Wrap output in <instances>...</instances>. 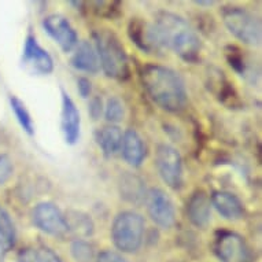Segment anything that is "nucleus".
I'll list each match as a JSON object with an SVG mask.
<instances>
[{"label": "nucleus", "instance_id": "nucleus-1", "mask_svg": "<svg viewBox=\"0 0 262 262\" xmlns=\"http://www.w3.org/2000/svg\"><path fill=\"white\" fill-rule=\"evenodd\" d=\"M142 84L157 106L168 113L184 110L188 100L184 80L177 72L162 64L148 63L143 68Z\"/></svg>", "mask_w": 262, "mask_h": 262}, {"label": "nucleus", "instance_id": "nucleus-2", "mask_svg": "<svg viewBox=\"0 0 262 262\" xmlns=\"http://www.w3.org/2000/svg\"><path fill=\"white\" fill-rule=\"evenodd\" d=\"M159 47L170 50L185 62H196L201 40L184 18L169 11H159L151 24Z\"/></svg>", "mask_w": 262, "mask_h": 262}, {"label": "nucleus", "instance_id": "nucleus-3", "mask_svg": "<svg viewBox=\"0 0 262 262\" xmlns=\"http://www.w3.org/2000/svg\"><path fill=\"white\" fill-rule=\"evenodd\" d=\"M96 54L99 56L100 68L108 78L125 81L130 76L128 54L124 46L112 30L102 29L94 32Z\"/></svg>", "mask_w": 262, "mask_h": 262}, {"label": "nucleus", "instance_id": "nucleus-4", "mask_svg": "<svg viewBox=\"0 0 262 262\" xmlns=\"http://www.w3.org/2000/svg\"><path fill=\"white\" fill-rule=\"evenodd\" d=\"M144 219L136 211H121L112 225V239L122 253H136L144 239Z\"/></svg>", "mask_w": 262, "mask_h": 262}, {"label": "nucleus", "instance_id": "nucleus-5", "mask_svg": "<svg viewBox=\"0 0 262 262\" xmlns=\"http://www.w3.org/2000/svg\"><path fill=\"white\" fill-rule=\"evenodd\" d=\"M221 17L227 29L242 43L253 47L261 44V21L254 14L242 7L228 6L221 10Z\"/></svg>", "mask_w": 262, "mask_h": 262}, {"label": "nucleus", "instance_id": "nucleus-6", "mask_svg": "<svg viewBox=\"0 0 262 262\" xmlns=\"http://www.w3.org/2000/svg\"><path fill=\"white\" fill-rule=\"evenodd\" d=\"M214 253L221 262H254L249 245L232 231H220L214 239Z\"/></svg>", "mask_w": 262, "mask_h": 262}, {"label": "nucleus", "instance_id": "nucleus-7", "mask_svg": "<svg viewBox=\"0 0 262 262\" xmlns=\"http://www.w3.org/2000/svg\"><path fill=\"white\" fill-rule=\"evenodd\" d=\"M155 166L165 184L180 189L183 185V159L180 152L169 144H159L155 152Z\"/></svg>", "mask_w": 262, "mask_h": 262}, {"label": "nucleus", "instance_id": "nucleus-8", "mask_svg": "<svg viewBox=\"0 0 262 262\" xmlns=\"http://www.w3.org/2000/svg\"><path fill=\"white\" fill-rule=\"evenodd\" d=\"M32 221L41 232L55 237H63L69 232L68 223L60 209L52 202H40L32 211Z\"/></svg>", "mask_w": 262, "mask_h": 262}, {"label": "nucleus", "instance_id": "nucleus-9", "mask_svg": "<svg viewBox=\"0 0 262 262\" xmlns=\"http://www.w3.org/2000/svg\"><path fill=\"white\" fill-rule=\"evenodd\" d=\"M144 203H146L147 213L155 225L165 229L174 225L176 221L174 205L165 191L159 188H151L150 191H147Z\"/></svg>", "mask_w": 262, "mask_h": 262}, {"label": "nucleus", "instance_id": "nucleus-10", "mask_svg": "<svg viewBox=\"0 0 262 262\" xmlns=\"http://www.w3.org/2000/svg\"><path fill=\"white\" fill-rule=\"evenodd\" d=\"M22 66L30 74L48 76L54 72L52 56L44 50L33 35H28L22 50Z\"/></svg>", "mask_w": 262, "mask_h": 262}, {"label": "nucleus", "instance_id": "nucleus-11", "mask_svg": "<svg viewBox=\"0 0 262 262\" xmlns=\"http://www.w3.org/2000/svg\"><path fill=\"white\" fill-rule=\"evenodd\" d=\"M43 29L63 52H72L78 44V36L70 22L60 14H51L43 19Z\"/></svg>", "mask_w": 262, "mask_h": 262}, {"label": "nucleus", "instance_id": "nucleus-12", "mask_svg": "<svg viewBox=\"0 0 262 262\" xmlns=\"http://www.w3.org/2000/svg\"><path fill=\"white\" fill-rule=\"evenodd\" d=\"M60 128L64 142L74 146L80 139L81 118L77 106L66 91L62 90V113H60Z\"/></svg>", "mask_w": 262, "mask_h": 262}, {"label": "nucleus", "instance_id": "nucleus-13", "mask_svg": "<svg viewBox=\"0 0 262 262\" xmlns=\"http://www.w3.org/2000/svg\"><path fill=\"white\" fill-rule=\"evenodd\" d=\"M129 39L132 40L136 47L140 48L142 51L151 54V52L162 51L159 47L157 37H155L154 29L151 24L142 21L140 18H134L129 22L128 26Z\"/></svg>", "mask_w": 262, "mask_h": 262}, {"label": "nucleus", "instance_id": "nucleus-14", "mask_svg": "<svg viewBox=\"0 0 262 262\" xmlns=\"http://www.w3.org/2000/svg\"><path fill=\"white\" fill-rule=\"evenodd\" d=\"M187 215L192 225L206 228L211 220L210 198L203 189H196L187 203Z\"/></svg>", "mask_w": 262, "mask_h": 262}, {"label": "nucleus", "instance_id": "nucleus-15", "mask_svg": "<svg viewBox=\"0 0 262 262\" xmlns=\"http://www.w3.org/2000/svg\"><path fill=\"white\" fill-rule=\"evenodd\" d=\"M121 154L125 162L132 168H140L146 158V146L143 143L140 135L135 129H128L122 135L121 142Z\"/></svg>", "mask_w": 262, "mask_h": 262}, {"label": "nucleus", "instance_id": "nucleus-16", "mask_svg": "<svg viewBox=\"0 0 262 262\" xmlns=\"http://www.w3.org/2000/svg\"><path fill=\"white\" fill-rule=\"evenodd\" d=\"M210 203L224 219L229 221H237L245 214V207L241 199L228 191H214L211 193Z\"/></svg>", "mask_w": 262, "mask_h": 262}, {"label": "nucleus", "instance_id": "nucleus-17", "mask_svg": "<svg viewBox=\"0 0 262 262\" xmlns=\"http://www.w3.org/2000/svg\"><path fill=\"white\" fill-rule=\"evenodd\" d=\"M70 63L74 69L90 74H96L100 70L99 56L90 41H81L77 44V47L74 48Z\"/></svg>", "mask_w": 262, "mask_h": 262}, {"label": "nucleus", "instance_id": "nucleus-18", "mask_svg": "<svg viewBox=\"0 0 262 262\" xmlns=\"http://www.w3.org/2000/svg\"><path fill=\"white\" fill-rule=\"evenodd\" d=\"M118 188H120L121 198L132 205H140L146 199V183L134 173L125 172L124 174H121Z\"/></svg>", "mask_w": 262, "mask_h": 262}, {"label": "nucleus", "instance_id": "nucleus-19", "mask_svg": "<svg viewBox=\"0 0 262 262\" xmlns=\"http://www.w3.org/2000/svg\"><path fill=\"white\" fill-rule=\"evenodd\" d=\"M95 140L104 157L110 158L120 151L122 132L117 125H107L95 132Z\"/></svg>", "mask_w": 262, "mask_h": 262}, {"label": "nucleus", "instance_id": "nucleus-20", "mask_svg": "<svg viewBox=\"0 0 262 262\" xmlns=\"http://www.w3.org/2000/svg\"><path fill=\"white\" fill-rule=\"evenodd\" d=\"M64 219H66V223H68L69 232H73L74 235H77L78 239L88 237L94 233V221L84 211L70 210L68 211V214L64 215Z\"/></svg>", "mask_w": 262, "mask_h": 262}, {"label": "nucleus", "instance_id": "nucleus-21", "mask_svg": "<svg viewBox=\"0 0 262 262\" xmlns=\"http://www.w3.org/2000/svg\"><path fill=\"white\" fill-rule=\"evenodd\" d=\"M17 242V231L14 225L13 220L6 209L0 206V247L5 250L6 253L14 249Z\"/></svg>", "mask_w": 262, "mask_h": 262}, {"label": "nucleus", "instance_id": "nucleus-22", "mask_svg": "<svg viewBox=\"0 0 262 262\" xmlns=\"http://www.w3.org/2000/svg\"><path fill=\"white\" fill-rule=\"evenodd\" d=\"M10 106H11L14 116L17 118L18 124L21 125V128L24 129V132L29 135V136H33L35 135V124H33V120H32V117H30L24 102L21 99H18L17 96H11L10 98Z\"/></svg>", "mask_w": 262, "mask_h": 262}, {"label": "nucleus", "instance_id": "nucleus-23", "mask_svg": "<svg viewBox=\"0 0 262 262\" xmlns=\"http://www.w3.org/2000/svg\"><path fill=\"white\" fill-rule=\"evenodd\" d=\"M104 117H106L107 122H110L112 125L118 124L124 120L125 108L121 99H118L117 96L108 98L106 106H104Z\"/></svg>", "mask_w": 262, "mask_h": 262}, {"label": "nucleus", "instance_id": "nucleus-24", "mask_svg": "<svg viewBox=\"0 0 262 262\" xmlns=\"http://www.w3.org/2000/svg\"><path fill=\"white\" fill-rule=\"evenodd\" d=\"M70 253L76 262H91L94 258V247L84 239H76L70 246Z\"/></svg>", "mask_w": 262, "mask_h": 262}, {"label": "nucleus", "instance_id": "nucleus-25", "mask_svg": "<svg viewBox=\"0 0 262 262\" xmlns=\"http://www.w3.org/2000/svg\"><path fill=\"white\" fill-rule=\"evenodd\" d=\"M95 13L104 18H114L120 14L118 2H95Z\"/></svg>", "mask_w": 262, "mask_h": 262}, {"label": "nucleus", "instance_id": "nucleus-26", "mask_svg": "<svg viewBox=\"0 0 262 262\" xmlns=\"http://www.w3.org/2000/svg\"><path fill=\"white\" fill-rule=\"evenodd\" d=\"M227 59L231 64V68H232L236 73H239L241 76H245L246 74V63L245 59H243V56L241 55V51L236 50L235 47H229L227 50Z\"/></svg>", "mask_w": 262, "mask_h": 262}, {"label": "nucleus", "instance_id": "nucleus-27", "mask_svg": "<svg viewBox=\"0 0 262 262\" xmlns=\"http://www.w3.org/2000/svg\"><path fill=\"white\" fill-rule=\"evenodd\" d=\"M14 173L13 161L7 154H0V185L6 184Z\"/></svg>", "mask_w": 262, "mask_h": 262}, {"label": "nucleus", "instance_id": "nucleus-28", "mask_svg": "<svg viewBox=\"0 0 262 262\" xmlns=\"http://www.w3.org/2000/svg\"><path fill=\"white\" fill-rule=\"evenodd\" d=\"M103 113V102L99 96H94L88 103V114L94 121L99 120L100 116Z\"/></svg>", "mask_w": 262, "mask_h": 262}, {"label": "nucleus", "instance_id": "nucleus-29", "mask_svg": "<svg viewBox=\"0 0 262 262\" xmlns=\"http://www.w3.org/2000/svg\"><path fill=\"white\" fill-rule=\"evenodd\" d=\"M37 255L40 258V262H62L58 254H55L50 247L41 246L39 249H36Z\"/></svg>", "mask_w": 262, "mask_h": 262}, {"label": "nucleus", "instance_id": "nucleus-30", "mask_svg": "<svg viewBox=\"0 0 262 262\" xmlns=\"http://www.w3.org/2000/svg\"><path fill=\"white\" fill-rule=\"evenodd\" d=\"M96 262H128L126 258H124L121 254L112 251V250H106L102 253L98 254Z\"/></svg>", "mask_w": 262, "mask_h": 262}, {"label": "nucleus", "instance_id": "nucleus-31", "mask_svg": "<svg viewBox=\"0 0 262 262\" xmlns=\"http://www.w3.org/2000/svg\"><path fill=\"white\" fill-rule=\"evenodd\" d=\"M18 262H40V258L37 255L36 249L32 247H25V249L19 250V253L17 255Z\"/></svg>", "mask_w": 262, "mask_h": 262}, {"label": "nucleus", "instance_id": "nucleus-32", "mask_svg": "<svg viewBox=\"0 0 262 262\" xmlns=\"http://www.w3.org/2000/svg\"><path fill=\"white\" fill-rule=\"evenodd\" d=\"M77 91L81 98H90L91 92H92V84L88 78L80 77L77 80Z\"/></svg>", "mask_w": 262, "mask_h": 262}, {"label": "nucleus", "instance_id": "nucleus-33", "mask_svg": "<svg viewBox=\"0 0 262 262\" xmlns=\"http://www.w3.org/2000/svg\"><path fill=\"white\" fill-rule=\"evenodd\" d=\"M198 6H213L214 2H203V0H199V2H195Z\"/></svg>", "mask_w": 262, "mask_h": 262}, {"label": "nucleus", "instance_id": "nucleus-34", "mask_svg": "<svg viewBox=\"0 0 262 262\" xmlns=\"http://www.w3.org/2000/svg\"><path fill=\"white\" fill-rule=\"evenodd\" d=\"M5 254L6 251L0 247V262H5Z\"/></svg>", "mask_w": 262, "mask_h": 262}, {"label": "nucleus", "instance_id": "nucleus-35", "mask_svg": "<svg viewBox=\"0 0 262 262\" xmlns=\"http://www.w3.org/2000/svg\"><path fill=\"white\" fill-rule=\"evenodd\" d=\"M170 262H184V261H179V259H173V261H170Z\"/></svg>", "mask_w": 262, "mask_h": 262}]
</instances>
